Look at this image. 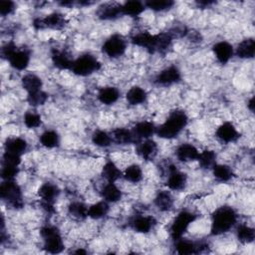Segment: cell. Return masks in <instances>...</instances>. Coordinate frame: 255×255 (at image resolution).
<instances>
[{"label":"cell","instance_id":"1","mask_svg":"<svg viewBox=\"0 0 255 255\" xmlns=\"http://www.w3.org/2000/svg\"><path fill=\"white\" fill-rule=\"evenodd\" d=\"M171 35L166 33L149 34L148 32H139L131 36L130 42L138 47L145 49L149 53H165L172 42Z\"/></svg>","mask_w":255,"mask_h":255},{"label":"cell","instance_id":"2","mask_svg":"<svg viewBox=\"0 0 255 255\" xmlns=\"http://www.w3.org/2000/svg\"><path fill=\"white\" fill-rule=\"evenodd\" d=\"M188 117L183 110L172 111L166 120L156 128L155 133L164 139L176 137L187 126Z\"/></svg>","mask_w":255,"mask_h":255},{"label":"cell","instance_id":"3","mask_svg":"<svg viewBox=\"0 0 255 255\" xmlns=\"http://www.w3.org/2000/svg\"><path fill=\"white\" fill-rule=\"evenodd\" d=\"M237 222L236 211L228 205H223L214 210L211 215V235L218 236L228 232Z\"/></svg>","mask_w":255,"mask_h":255},{"label":"cell","instance_id":"4","mask_svg":"<svg viewBox=\"0 0 255 255\" xmlns=\"http://www.w3.org/2000/svg\"><path fill=\"white\" fill-rule=\"evenodd\" d=\"M1 199L6 202L7 205L19 209L24 205L23 194L21 187L15 180H3L0 185Z\"/></svg>","mask_w":255,"mask_h":255},{"label":"cell","instance_id":"5","mask_svg":"<svg viewBox=\"0 0 255 255\" xmlns=\"http://www.w3.org/2000/svg\"><path fill=\"white\" fill-rule=\"evenodd\" d=\"M43 238V248L51 254L61 253L64 250V242L59 229L52 225H45L40 230Z\"/></svg>","mask_w":255,"mask_h":255},{"label":"cell","instance_id":"6","mask_svg":"<svg viewBox=\"0 0 255 255\" xmlns=\"http://www.w3.org/2000/svg\"><path fill=\"white\" fill-rule=\"evenodd\" d=\"M101 69V63L92 54L86 53L73 61L71 71L80 77H87Z\"/></svg>","mask_w":255,"mask_h":255},{"label":"cell","instance_id":"7","mask_svg":"<svg viewBox=\"0 0 255 255\" xmlns=\"http://www.w3.org/2000/svg\"><path fill=\"white\" fill-rule=\"evenodd\" d=\"M196 219V215L188 210H182L180 211L175 218L173 219L170 228H169V234L170 237L175 241L183 236V234L188 229L189 225Z\"/></svg>","mask_w":255,"mask_h":255},{"label":"cell","instance_id":"8","mask_svg":"<svg viewBox=\"0 0 255 255\" xmlns=\"http://www.w3.org/2000/svg\"><path fill=\"white\" fill-rule=\"evenodd\" d=\"M102 50L112 59L119 58L127 50V40L121 34H113L103 43Z\"/></svg>","mask_w":255,"mask_h":255},{"label":"cell","instance_id":"9","mask_svg":"<svg viewBox=\"0 0 255 255\" xmlns=\"http://www.w3.org/2000/svg\"><path fill=\"white\" fill-rule=\"evenodd\" d=\"M67 21L63 14L59 12H53L47 15L45 18H37L33 21V26L37 30L42 29H53V30H60L63 29L66 25Z\"/></svg>","mask_w":255,"mask_h":255},{"label":"cell","instance_id":"10","mask_svg":"<svg viewBox=\"0 0 255 255\" xmlns=\"http://www.w3.org/2000/svg\"><path fill=\"white\" fill-rule=\"evenodd\" d=\"M187 183V176L184 172L178 170L175 165L169 164L167 166L166 186L173 191H180L185 188Z\"/></svg>","mask_w":255,"mask_h":255},{"label":"cell","instance_id":"11","mask_svg":"<svg viewBox=\"0 0 255 255\" xmlns=\"http://www.w3.org/2000/svg\"><path fill=\"white\" fill-rule=\"evenodd\" d=\"M181 72L176 66H169L160 71L154 78V83L158 86H171L180 82Z\"/></svg>","mask_w":255,"mask_h":255},{"label":"cell","instance_id":"12","mask_svg":"<svg viewBox=\"0 0 255 255\" xmlns=\"http://www.w3.org/2000/svg\"><path fill=\"white\" fill-rule=\"evenodd\" d=\"M207 245L203 242H194L191 240L183 239L182 237L175 240V250L178 254L187 255V254H197L202 252Z\"/></svg>","mask_w":255,"mask_h":255},{"label":"cell","instance_id":"13","mask_svg":"<svg viewBox=\"0 0 255 255\" xmlns=\"http://www.w3.org/2000/svg\"><path fill=\"white\" fill-rule=\"evenodd\" d=\"M30 51L27 49H17L15 50L7 59L9 65L18 71L26 70L30 63Z\"/></svg>","mask_w":255,"mask_h":255},{"label":"cell","instance_id":"14","mask_svg":"<svg viewBox=\"0 0 255 255\" xmlns=\"http://www.w3.org/2000/svg\"><path fill=\"white\" fill-rule=\"evenodd\" d=\"M218 139H220L223 142L229 143L234 142L240 137V133L235 128V126L230 122H224L221 124L215 132Z\"/></svg>","mask_w":255,"mask_h":255},{"label":"cell","instance_id":"15","mask_svg":"<svg viewBox=\"0 0 255 255\" xmlns=\"http://www.w3.org/2000/svg\"><path fill=\"white\" fill-rule=\"evenodd\" d=\"M212 51L220 64L228 63L234 55L233 46L227 41H219L212 46Z\"/></svg>","mask_w":255,"mask_h":255},{"label":"cell","instance_id":"16","mask_svg":"<svg viewBox=\"0 0 255 255\" xmlns=\"http://www.w3.org/2000/svg\"><path fill=\"white\" fill-rule=\"evenodd\" d=\"M123 15L122 4L106 3L101 5L97 10V16L101 20L111 21L120 18Z\"/></svg>","mask_w":255,"mask_h":255},{"label":"cell","instance_id":"17","mask_svg":"<svg viewBox=\"0 0 255 255\" xmlns=\"http://www.w3.org/2000/svg\"><path fill=\"white\" fill-rule=\"evenodd\" d=\"M130 227L138 233H148L156 224V220L153 216L138 215L131 219Z\"/></svg>","mask_w":255,"mask_h":255},{"label":"cell","instance_id":"18","mask_svg":"<svg viewBox=\"0 0 255 255\" xmlns=\"http://www.w3.org/2000/svg\"><path fill=\"white\" fill-rule=\"evenodd\" d=\"M157 143L151 139V138H146V139H141L135 148L136 153L143 159L145 160H150L154 158V156L157 153Z\"/></svg>","mask_w":255,"mask_h":255},{"label":"cell","instance_id":"19","mask_svg":"<svg viewBox=\"0 0 255 255\" xmlns=\"http://www.w3.org/2000/svg\"><path fill=\"white\" fill-rule=\"evenodd\" d=\"M38 195L42 202L54 204L60 195V188L52 182H44L38 189Z\"/></svg>","mask_w":255,"mask_h":255},{"label":"cell","instance_id":"20","mask_svg":"<svg viewBox=\"0 0 255 255\" xmlns=\"http://www.w3.org/2000/svg\"><path fill=\"white\" fill-rule=\"evenodd\" d=\"M176 158L182 162H189L196 160L199 155L198 149L191 143H181L175 150Z\"/></svg>","mask_w":255,"mask_h":255},{"label":"cell","instance_id":"21","mask_svg":"<svg viewBox=\"0 0 255 255\" xmlns=\"http://www.w3.org/2000/svg\"><path fill=\"white\" fill-rule=\"evenodd\" d=\"M132 133L134 135L135 139H146L150 138L156 131V127L148 121H142L137 124L132 128Z\"/></svg>","mask_w":255,"mask_h":255},{"label":"cell","instance_id":"22","mask_svg":"<svg viewBox=\"0 0 255 255\" xmlns=\"http://www.w3.org/2000/svg\"><path fill=\"white\" fill-rule=\"evenodd\" d=\"M120 96H121V93L117 88L112 86H107L99 90L97 98L101 104L106 106H111L118 102V100L120 99Z\"/></svg>","mask_w":255,"mask_h":255},{"label":"cell","instance_id":"23","mask_svg":"<svg viewBox=\"0 0 255 255\" xmlns=\"http://www.w3.org/2000/svg\"><path fill=\"white\" fill-rule=\"evenodd\" d=\"M234 54L240 59H252L255 55V41L253 38L242 40L234 50Z\"/></svg>","mask_w":255,"mask_h":255},{"label":"cell","instance_id":"24","mask_svg":"<svg viewBox=\"0 0 255 255\" xmlns=\"http://www.w3.org/2000/svg\"><path fill=\"white\" fill-rule=\"evenodd\" d=\"M4 148L6 152L14 153L17 155H22L23 153L26 152L28 148V143L27 141L19 136L15 137H9L6 139L4 143Z\"/></svg>","mask_w":255,"mask_h":255},{"label":"cell","instance_id":"25","mask_svg":"<svg viewBox=\"0 0 255 255\" xmlns=\"http://www.w3.org/2000/svg\"><path fill=\"white\" fill-rule=\"evenodd\" d=\"M101 195L105 201L116 203L122 199L123 192L115 182H107L101 190Z\"/></svg>","mask_w":255,"mask_h":255},{"label":"cell","instance_id":"26","mask_svg":"<svg viewBox=\"0 0 255 255\" xmlns=\"http://www.w3.org/2000/svg\"><path fill=\"white\" fill-rule=\"evenodd\" d=\"M21 85H22V88L27 92V94H29V93H33V92L42 90L43 81L36 74L29 73L22 77Z\"/></svg>","mask_w":255,"mask_h":255},{"label":"cell","instance_id":"27","mask_svg":"<svg viewBox=\"0 0 255 255\" xmlns=\"http://www.w3.org/2000/svg\"><path fill=\"white\" fill-rule=\"evenodd\" d=\"M155 207L162 212L168 211L173 206V197L170 191L167 190H159L157 191L154 199H153Z\"/></svg>","mask_w":255,"mask_h":255},{"label":"cell","instance_id":"28","mask_svg":"<svg viewBox=\"0 0 255 255\" xmlns=\"http://www.w3.org/2000/svg\"><path fill=\"white\" fill-rule=\"evenodd\" d=\"M146 98V91L139 86H132L126 94V100L130 106L140 105L145 102Z\"/></svg>","mask_w":255,"mask_h":255},{"label":"cell","instance_id":"29","mask_svg":"<svg viewBox=\"0 0 255 255\" xmlns=\"http://www.w3.org/2000/svg\"><path fill=\"white\" fill-rule=\"evenodd\" d=\"M73 59L65 51L54 50L52 52V62L54 66L60 70H71Z\"/></svg>","mask_w":255,"mask_h":255},{"label":"cell","instance_id":"30","mask_svg":"<svg viewBox=\"0 0 255 255\" xmlns=\"http://www.w3.org/2000/svg\"><path fill=\"white\" fill-rule=\"evenodd\" d=\"M144 10H145L144 2H141L138 0H129L122 4L123 15H127L129 17L139 16Z\"/></svg>","mask_w":255,"mask_h":255},{"label":"cell","instance_id":"31","mask_svg":"<svg viewBox=\"0 0 255 255\" xmlns=\"http://www.w3.org/2000/svg\"><path fill=\"white\" fill-rule=\"evenodd\" d=\"M102 176L107 182H116L123 176V173L114 161L108 160L102 168Z\"/></svg>","mask_w":255,"mask_h":255},{"label":"cell","instance_id":"32","mask_svg":"<svg viewBox=\"0 0 255 255\" xmlns=\"http://www.w3.org/2000/svg\"><path fill=\"white\" fill-rule=\"evenodd\" d=\"M112 138L118 144H128L135 139L132 131L126 128H115L112 131Z\"/></svg>","mask_w":255,"mask_h":255},{"label":"cell","instance_id":"33","mask_svg":"<svg viewBox=\"0 0 255 255\" xmlns=\"http://www.w3.org/2000/svg\"><path fill=\"white\" fill-rule=\"evenodd\" d=\"M110 210L109 202L105 201L104 199L102 201H98L92 205L89 206L88 208V217L92 219H101L105 217Z\"/></svg>","mask_w":255,"mask_h":255},{"label":"cell","instance_id":"34","mask_svg":"<svg viewBox=\"0 0 255 255\" xmlns=\"http://www.w3.org/2000/svg\"><path fill=\"white\" fill-rule=\"evenodd\" d=\"M40 143L47 148H55L60 144V135L54 129H47L40 135Z\"/></svg>","mask_w":255,"mask_h":255},{"label":"cell","instance_id":"35","mask_svg":"<svg viewBox=\"0 0 255 255\" xmlns=\"http://www.w3.org/2000/svg\"><path fill=\"white\" fill-rule=\"evenodd\" d=\"M213 176L220 182H227L233 177V171L229 165L215 163L212 167Z\"/></svg>","mask_w":255,"mask_h":255},{"label":"cell","instance_id":"36","mask_svg":"<svg viewBox=\"0 0 255 255\" xmlns=\"http://www.w3.org/2000/svg\"><path fill=\"white\" fill-rule=\"evenodd\" d=\"M236 237L241 243L249 244L255 239V231L247 224H240L236 228Z\"/></svg>","mask_w":255,"mask_h":255},{"label":"cell","instance_id":"37","mask_svg":"<svg viewBox=\"0 0 255 255\" xmlns=\"http://www.w3.org/2000/svg\"><path fill=\"white\" fill-rule=\"evenodd\" d=\"M143 173H142V169L141 167L136 164V163H132L130 165H128L124 173H123V177L127 180L129 181L131 183H137L142 179Z\"/></svg>","mask_w":255,"mask_h":255},{"label":"cell","instance_id":"38","mask_svg":"<svg viewBox=\"0 0 255 255\" xmlns=\"http://www.w3.org/2000/svg\"><path fill=\"white\" fill-rule=\"evenodd\" d=\"M88 206L81 201H73L68 206V213L76 219H85L88 217Z\"/></svg>","mask_w":255,"mask_h":255},{"label":"cell","instance_id":"39","mask_svg":"<svg viewBox=\"0 0 255 255\" xmlns=\"http://www.w3.org/2000/svg\"><path fill=\"white\" fill-rule=\"evenodd\" d=\"M92 142L99 147H109L112 142V134L103 129H97L92 134Z\"/></svg>","mask_w":255,"mask_h":255},{"label":"cell","instance_id":"40","mask_svg":"<svg viewBox=\"0 0 255 255\" xmlns=\"http://www.w3.org/2000/svg\"><path fill=\"white\" fill-rule=\"evenodd\" d=\"M197 160L203 169L212 168L216 163V153L211 149H204L203 151L199 152Z\"/></svg>","mask_w":255,"mask_h":255},{"label":"cell","instance_id":"41","mask_svg":"<svg viewBox=\"0 0 255 255\" xmlns=\"http://www.w3.org/2000/svg\"><path fill=\"white\" fill-rule=\"evenodd\" d=\"M145 8H148L154 12H163L173 7L174 1L171 0H148L144 2Z\"/></svg>","mask_w":255,"mask_h":255},{"label":"cell","instance_id":"42","mask_svg":"<svg viewBox=\"0 0 255 255\" xmlns=\"http://www.w3.org/2000/svg\"><path fill=\"white\" fill-rule=\"evenodd\" d=\"M48 98H49L48 94L42 90L27 94V102L32 107L43 106L47 102Z\"/></svg>","mask_w":255,"mask_h":255},{"label":"cell","instance_id":"43","mask_svg":"<svg viewBox=\"0 0 255 255\" xmlns=\"http://www.w3.org/2000/svg\"><path fill=\"white\" fill-rule=\"evenodd\" d=\"M24 125L28 128H36L41 126L42 124V118L40 114L35 113V112H27L24 115Z\"/></svg>","mask_w":255,"mask_h":255},{"label":"cell","instance_id":"44","mask_svg":"<svg viewBox=\"0 0 255 255\" xmlns=\"http://www.w3.org/2000/svg\"><path fill=\"white\" fill-rule=\"evenodd\" d=\"M19 173V167L15 165L2 164L1 177L3 180H14Z\"/></svg>","mask_w":255,"mask_h":255},{"label":"cell","instance_id":"45","mask_svg":"<svg viewBox=\"0 0 255 255\" xmlns=\"http://www.w3.org/2000/svg\"><path fill=\"white\" fill-rule=\"evenodd\" d=\"M16 9L15 2L11 0H2L0 1V14L2 16H8L12 14Z\"/></svg>","mask_w":255,"mask_h":255},{"label":"cell","instance_id":"46","mask_svg":"<svg viewBox=\"0 0 255 255\" xmlns=\"http://www.w3.org/2000/svg\"><path fill=\"white\" fill-rule=\"evenodd\" d=\"M20 163H21V155H17L14 153L4 151L3 156H2V164L19 166Z\"/></svg>","mask_w":255,"mask_h":255},{"label":"cell","instance_id":"47","mask_svg":"<svg viewBox=\"0 0 255 255\" xmlns=\"http://www.w3.org/2000/svg\"><path fill=\"white\" fill-rule=\"evenodd\" d=\"M18 47L15 45L14 42H7L5 43L2 48H1V56L3 59H8V57L15 51L17 50Z\"/></svg>","mask_w":255,"mask_h":255},{"label":"cell","instance_id":"48","mask_svg":"<svg viewBox=\"0 0 255 255\" xmlns=\"http://www.w3.org/2000/svg\"><path fill=\"white\" fill-rule=\"evenodd\" d=\"M196 4H197L198 7L206 8V7H209V6H211L212 4H214V2H213V1H197Z\"/></svg>","mask_w":255,"mask_h":255},{"label":"cell","instance_id":"49","mask_svg":"<svg viewBox=\"0 0 255 255\" xmlns=\"http://www.w3.org/2000/svg\"><path fill=\"white\" fill-rule=\"evenodd\" d=\"M254 97H252L249 101H248V104H247V108L253 113L254 112Z\"/></svg>","mask_w":255,"mask_h":255},{"label":"cell","instance_id":"50","mask_svg":"<svg viewBox=\"0 0 255 255\" xmlns=\"http://www.w3.org/2000/svg\"><path fill=\"white\" fill-rule=\"evenodd\" d=\"M59 4H60L61 6H65V7H66V6H72L74 3H73L72 1H63V2H60Z\"/></svg>","mask_w":255,"mask_h":255},{"label":"cell","instance_id":"51","mask_svg":"<svg viewBox=\"0 0 255 255\" xmlns=\"http://www.w3.org/2000/svg\"><path fill=\"white\" fill-rule=\"evenodd\" d=\"M73 253H75V254H86L87 251L84 250V249H77V250L73 251Z\"/></svg>","mask_w":255,"mask_h":255}]
</instances>
